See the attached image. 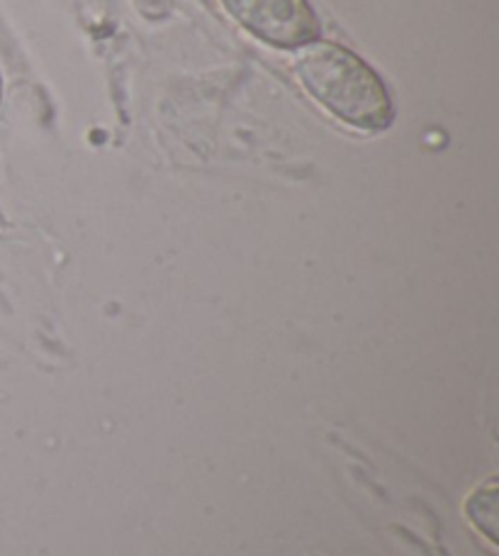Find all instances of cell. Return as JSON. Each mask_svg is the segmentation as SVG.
<instances>
[{"mask_svg": "<svg viewBox=\"0 0 499 556\" xmlns=\"http://www.w3.org/2000/svg\"><path fill=\"white\" fill-rule=\"evenodd\" d=\"M295 72L307 93L338 121L378 132L393 123L387 88L354 52L324 39L295 49Z\"/></svg>", "mask_w": 499, "mask_h": 556, "instance_id": "cell-1", "label": "cell"}, {"mask_svg": "<svg viewBox=\"0 0 499 556\" xmlns=\"http://www.w3.org/2000/svg\"><path fill=\"white\" fill-rule=\"evenodd\" d=\"M246 33L281 49H297L319 37V23L307 0H222Z\"/></svg>", "mask_w": 499, "mask_h": 556, "instance_id": "cell-2", "label": "cell"}]
</instances>
